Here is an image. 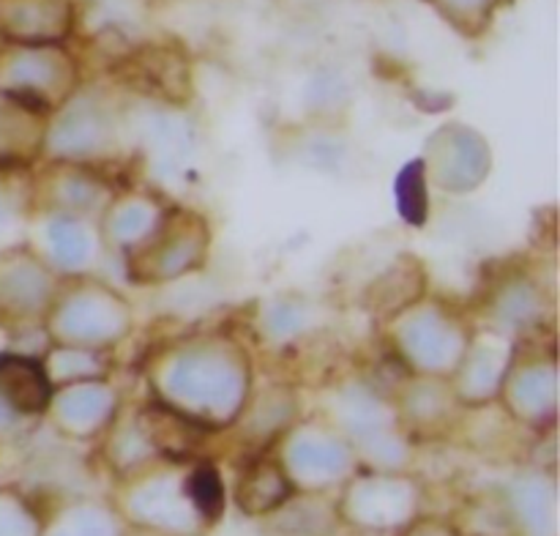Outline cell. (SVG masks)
I'll return each instance as SVG.
<instances>
[{"label": "cell", "instance_id": "1", "mask_svg": "<svg viewBox=\"0 0 560 536\" xmlns=\"http://www.w3.org/2000/svg\"><path fill=\"white\" fill-rule=\"evenodd\" d=\"M151 381L159 403L202 430H219L249 399V361L230 339L195 337L164 350Z\"/></svg>", "mask_w": 560, "mask_h": 536}, {"label": "cell", "instance_id": "2", "mask_svg": "<svg viewBox=\"0 0 560 536\" xmlns=\"http://www.w3.org/2000/svg\"><path fill=\"white\" fill-rule=\"evenodd\" d=\"M44 326L60 348L104 350L129 334L131 310L109 284L74 277L71 282L58 284Z\"/></svg>", "mask_w": 560, "mask_h": 536}, {"label": "cell", "instance_id": "3", "mask_svg": "<svg viewBox=\"0 0 560 536\" xmlns=\"http://www.w3.org/2000/svg\"><path fill=\"white\" fill-rule=\"evenodd\" d=\"M211 246L206 219L189 208H164L153 228L126 249V273L131 282L162 284L202 268Z\"/></svg>", "mask_w": 560, "mask_h": 536}, {"label": "cell", "instance_id": "4", "mask_svg": "<svg viewBox=\"0 0 560 536\" xmlns=\"http://www.w3.org/2000/svg\"><path fill=\"white\" fill-rule=\"evenodd\" d=\"M74 88V60L52 44H14L0 53V93L33 113L63 107Z\"/></svg>", "mask_w": 560, "mask_h": 536}, {"label": "cell", "instance_id": "5", "mask_svg": "<svg viewBox=\"0 0 560 536\" xmlns=\"http://www.w3.org/2000/svg\"><path fill=\"white\" fill-rule=\"evenodd\" d=\"M402 323L399 348L416 375L452 377L470 342L457 317L448 315L443 306H408Z\"/></svg>", "mask_w": 560, "mask_h": 536}, {"label": "cell", "instance_id": "6", "mask_svg": "<svg viewBox=\"0 0 560 536\" xmlns=\"http://www.w3.org/2000/svg\"><path fill=\"white\" fill-rule=\"evenodd\" d=\"M0 321L14 326L22 323H44L49 304L58 293V268L42 260L27 246L9 249L0 255Z\"/></svg>", "mask_w": 560, "mask_h": 536}, {"label": "cell", "instance_id": "7", "mask_svg": "<svg viewBox=\"0 0 560 536\" xmlns=\"http://www.w3.org/2000/svg\"><path fill=\"white\" fill-rule=\"evenodd\" d=\"M534 356H520L517 348L509 356L501 392L509 413L523 424L541 427L556 421V353L534 348Z\"/></svg>", "mask_w": 560, "mask_h": 536}, {"label": "cell", "instance_id": "8", "mask_svg": "<svg viewBox=\"0 0 560 536\" xmlns=\"http://www.w3.org/2000/svg\"><path fill=\"white\" fill-rule=\"evenodd\" d=\"M69 27V0H0V33L14 44H52Z\"/></svg>", "mask_w": 560, "mask_h": 536}, {"label": "cell", "instance_id": "9", "mask_svg": "<svg viewBox=\"0 0 560 536\" xmlns=\"http://www.w3.org/2000/svg\"><path fill=\"white\" fill-rule=\"evenodd\" d=\"M55 413V424L71 435H96L113 421L115 394L98 381H80L60 386L52 394L49 408Z\"/></svg>", "mask_w": 560, "mask_h": 536}, {"label": "cell", "instance_id": "10", "mask_svg": "<svg viewBox=\"0 0 560 536\" xmlns=\"http://www.w3.org/2000/svg\"><path fill=\"white\" fill-rule=\"evenodd\" d=\"M55 386L44 361L25 353H0V399L20 416H38L52 403Z\"/></svg>", "mask_w": 560, "mask_h": 536}, {"label": "cell", "instance_id": "11", "mask_svg": "<svg viewBox=\"0 0 560 536\" xmlns=\"http://www.w3.org/2000/svg\"><path fill=\"white\" fill-rule=\"evenodd\" d=\"M47 178V197L52 213L82 219L88 211H96L104 206V180L82 162L60 159V164H55Z\"/></svg>", "mask_w": 560, "mask_h": 536}, {"label": "cell", "instance_id": "12", "mask_svg": "<svg viewBox=\"0 0 560 536\" xmlns=\"http://www.w3.org/2000/svg\"><path fill=\"white\" fill-rule=\"evenodd\" d=\"M293 492V481H290L288 470L279 459H257L238 481V498L241 509L249 514H266L282 506Z\"/></svg>", "mask_w": 560, "mask_h": 536}, {"label": "cell", "instance_id": "13", "mask_svg": "<svg viewBox=\"0 0 560 536\" xmlns=\"http://www.w3.org/2000/svg\"><path fill=\"white\" fill-rule=\"evenodd\" d=\"M98 109L93 107H77L60 118L58 129H55L52 142L60 145L66 162H82L93 148H102L107 142V124Z\"/></svg>", "mask_w": 560, "mask_h": 536}, {"label": "cell", "instance_id": "14", "mask_svg": "<svg viewBox=\"0 0 560 536\" xmlns=\"http://www.w3.org/2000/svg\"><path fill=\"white\" fill-rule=\"evenodd\" d=\"M49 241H52L55 263L60 268H77L91 252V238H88L80 217L55 213L52 224H49Z\"/></svg>", "mask_w": 560, "mask_h": 536}, {"label": "cell", "instance_id": "15", "mask_svg": "<svg viewBox=\"0 0 560 536\" xmlns=\"http://www.w3.org/2000/svg\"><path fill=\"white\" fill-rule=\"evenodd\" d=\"M443 16L454 22L459 31L479 33L492 16V11L501 5V0H430Z\"/></svg>", "mask_w": 560, "mask_h": 536}, {"label": "cell", "instance_id": "16", "mask_svg": "<svg viewBox=\"0 0 560 536\" xmlns=\"http://www.w3.org/2000/svg\"><path fill=\"white\" fill-rule=\"evenodd\" d=\"M424 162H413L410 167H405L402 180H399V195L402 200V213L405 219H410L413 224L424 222L427 213V186H424Z\"/></svg>", "mask_w": 560, "mask_h": 536}]
</instances>
